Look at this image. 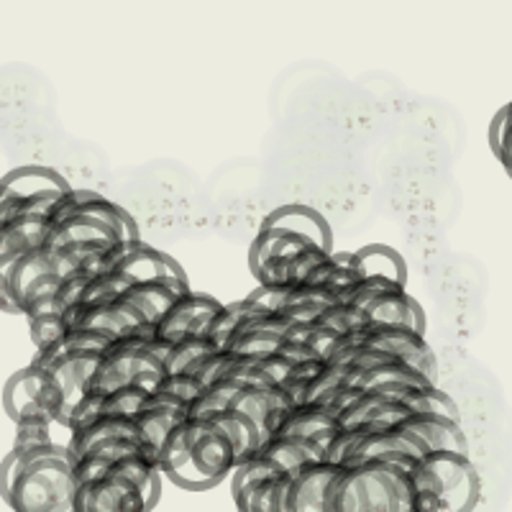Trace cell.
Listing matches in <instances>:
<instances>
[{
    "label": "cell",
    "mask_w": 512,
    "mask_h": 512,
    "mask_svg": "<svg viewBox=\"0 0 512 512\" xmlns=\"http://www.w3.org/2000/svg\"><path fill=\"white\" fill-rule=\"evenodd\" d=\"M0 495L21 512H75L77 477L70 446H13L0 464Z\"/></svg>",
    "instance_id": "cell-1"
},
{
    "label": "cell",
    "mask_w": 512,
    "mask_h": 512,
    "mask_svg": "<svg viewBox=\"0 0 512 512\" xmlns=\"http://www.w3.org/2000/svg\"><path fill=\"white\" fill-rule=\"evenodd\" d=\"M241 451L216 418H185L169 431L159 451L164 477L177 487L203 492L221 484L239 466Z\"/></svg>",
    "instance_id": "cell-2"
},
{
    "label": "cell",
    "mask_w": 512,
    "mask_h": 512,
    "mask_svg": "<svg viewBox=\"0 0 512 512\" xmlns=\"http://www.w3.org/2000/svg\"><path fill=\"white\" fill-rule=\"evenodd\" d=\"M413 459H369L344 464L328 497V512H413Z\"/></svg>",
    "instance_id": "cell-3"
},
{
    "label": "cell",
    "mask_w": 512,
    "mask_h": 512,
    "mask_svg": "<svg viewBox=\"0 0 512 512\" xmlns=\"http://www.w3.org/2000/svg\"><path fill=\"white\" fill-rule=\"evenodd\" d=\"M415 510L461 512L474 507L479 495V474L472 454L438 448L420 456L413 466Z\"/></svg>",
    "instance_id": "cell-4"
},
{
    "label": "cell",
    "mask_w": 512,
    "mask_h": 512,
    "mask_svg": "<svg viewBox=\"0 0 512 512\" xmlns=\"http://www.w3.org/2000/svg\"><path fill=\"white\" fill-rule=\"evenodd\" d=\"M3 408H6L8 418L13 423L34 418L64 420V423H70L75 405L67 397V392L62 390V384L57 382V377L47 367L31 361L29 367L16 372L6 382Z\"/></svg>",
    "instance_id": "cell-5"
},
{
    "label": "cell",
    "mask_w": 512,
    "mask_h": 512,
    "mask_svg": "<svg viewBox=\"0 0 512 512\" xmlns=\"http://www.w3.org/2000/svg\"><path fill=\"white\" fill-rule=\"evenodd\" d=\"M159 489L146 487L128 474L105 472L77 484L75 512H144L159 502Z\"/></svg>",
    "instance_id": "cell-6"
},
{
    "label": "cell",
    "mask_w": 512,
    "mask_h": 512,
    "mask_svg": "<svg viewBox=\"0 0 512 512\" xmlns=\"http://www.w3.org/2000/svg\"><path fill=\"white\" fill-rule=\"evenodd\" d=\"M344 464L320 459L290 469L277 484V512H328V497Z\"/></svg>",
    "instance_id": "cell-7"
},
{
    "label": "cell",
    "mask_w": 512,
    "mask_h": 512,
    "mask_svg": "<svg viewBox=\"0 0 512 512\" xmlns=\"http://www.w3.org/2000/svg\"><path fill=\"white\" fill-rule=\"evenodd\" d=\"M223 303H218L216 297L205 295V292H185L162 318L157 320V336L167 338V341H180L185 336H208L210 323L216 318Z\"/></svg>",
    "instance_id": "cell-8"
},
{
    "label": "cell",
    "mask_w": 512,
    "mask_h": 512,
    "mask_svg": "<svg viewBox=\"0 0 512 512\" xmlns=\"http://www.w3.org/2000/svg\"><path fill=\"white\" fill-rule=\"evenodd\" d=\"M292 328V320L280 310H254L231 336L226 349L241 356H264L280 349Z\"/></svg>",
    "instance_id": "cell-9"
},
{
    "label": "cell",
    "mask_w": 512,
    "mask_h": 512,
    "mask_svg": "<svg viewBox=\"0 0 512 512\" xmlns=\"http://www.w3.org/2000/svg\"><path fill=\"white\" fill-rule=\"evenodd\" d=\"M367 346L382 349L387 354H395L400 359H408L413 367L436 379V356L431 344L425 341L423 331H415L410 326H382V323H369L367 326Z\"/></svg>",
    "instance_id": "cell-10"
},
{
    "label": "cell",
    "mask_w": 512,
    "mask_h": 512,
    "mask_svg": "<svg viewBox=\"0 0 512 512\" xmlns=\"http://www.w3.org/2000/svg\"><path fill=\"white\" fill-rule=\"evenodd\" d=\"M369 323H382V326H410L415 331L425 333V313L420 303L410 295L408 285L395 282V285L384 287L382 292L364 305Z\"/></svg>",
    "instance_id": "cell-11"
},
{
    "label": "cell",
    "mask_w": 512,
    "mask_h": 512,
    "mask_svg": "<svg viewBox=\"0 0 512 512\" xmlns=\"http://www.w3.org/2000/svg\"><path fill=\"white\" fill-rule=\"evenodd\" d=\"M190 290L192 287L187 274H167V277H157V280L136 282L123 292V297L131 305H136L149 323H157Z\"/></svg>",
    "instance_id": "cell-12"
},
{
    "label": "cell",
    "mask_w": 512,
    "mask_h": 512,
    "mask_svg": "<svg viewBox=\"0 0 512 512\" xmlns=\"http://www.w3.org/2000/svg\"><path fill=\"white\" fill-rule=\"evenodd\" d=\"M52 231V216L41 213H24L0 221V264L13 262L16 256L44 246Z\"/></svg>",
    "instance_id": "cell-13"
},
{
    "label": "cell",
    "mask_w": 512,
    "mask_h": 512,
    "mask_svg": "<svg viewBox=\"0 0 512 512\" xmlns=\"http://www.w3.org/2000/svg\"><path fill=\"white\" fill-rule=\"evenodd\" d=\"M264 226L277 228V231L292 233V236H300V239H308L313 244L333 249L331 226H328V221L320 216L318 210L308 208V205H282V208L269 213Z\"/></svg>",
    "instance_id": "cell-14"
},
{
    "label": "cell",
    "mask_w": 512,
    "mask_h": 512,
    "mask_svg": "<svg viewBox=\"0 0 512 512\" xmlns=\"http://www.w3.org/2000/svg\"><path fill=\"white\" fill-rule=\"evenodd\" d=\"M72 185L59 175L52 167H39V164H26L3 177V195L0 205L11 203V200L34 198L44 192H70Z\"/></svg>",
    "instance_id": "cell-15"
},
{
    "label": "cell",
    "mask_w": 512,
    "mask_h": 512,
    "mask_svg": "<svg viewBox=\"0 0 512 512\" xmlns=\"http://www.w3.org/2000/svg\"><path fill=\"white\" fill-rule=\"evenodd\" d=\"M400 425L415 433L428 446V451L451 448V451H466L469 454V441L461 431L459 418H448V415L438 413H410Z\"/></svg>",
    "instance_id": "cell-16"
},
{
    "label": "cell",
    "mask_w": 512,
    "mask_h": 512,
    "mask_svg": "<svg viewBox=\"0 0 512 512\" xmlns=\"http://www.w3.org/2000/svg\"><path fill=\"white\" fill-rule=\"evenodd\" d=\"M361 277H390V280L405 282L408 285V264L402 254L392 246L369 244L356 251Z\"/></svg>",
    "instance_id": "cell-17"
},
{
    "label": "cell",
    "mask_w": 512,
    "mask_h": 512,
    "mask_svg": "<svg viewBox=\"0 0 512 512\" xmlns=\"http://www.w3.org/2000/svg\"><path fill=\"white\" fill-rule=\"evenodd\" d=\"M72 425L64 423V420H21L16 423V448H31V446H54V443H62V446H70L72 441Z\"/></svg>",
    "instance_id": "cell-18"
},
{
    "label": "cell",
    "mask_w": 512,
    "mask_h": 512,
    "mask_svg": "<svg viewBox=\"0 0 512 512\" xmlns=\"http://www.w3.org/2000/svg\"><path fill=\"white\" fill-rule=\"evenodd\" d=\"M218 351L216 341L210 336H185L180 341H175L172 351H169L167 361H164V374L167 372H187L198 364L200 359H205L208 354Z\"/></svg>",
    "instance_id": "cell-19"
},
{
    "label": "cell",
    "mask_w": 512,
    "mask_h": 512,
    "mask_svg": "<svg viewBox=\"0 0 512 512\" xmlns=\"http://www.w3.org/2000/svg\"><path fill=\"white\" fill-rule=\"evenodd\" d=\"M254 310H259V308L251 303L249 297H244V300H239V303L223 305V308L218 310L216 318H213V323H210V331H208V336L216 341L218 349H226L228 341H231V336L236 333V328L241 326V320L249 318Z\"/></svg>",
    "instance_id": "cell-20"
},
{
    "label": "cell",
    "mask_w": 512,
    "mask_h": 512,
    "mask_svg": "<svg viewBox=\"0 0 512 512\" xmlns=\"http://www.w3.org/2000/svg\"><path fill=\"white\" fill-rule=\"evenodd\" d=\"M489 146L502 167L507 169V175L512 177V100L502 105L489 123Z\"/></svg>",
    "instance_id": "cell-21"
},
{
    "label": "cell",
    "mask_w": 512,
    "mask_h": 512,
    "mask_svg": "<svg viewBox=\"0 0 512 512\" xmlns=\"http://www.w3.org/2000/svg\"><path fill=\"white\" fill-rule=\"evenodd\" d=\"M149 390H144L141 384H123L118 390L103 392V413L113 415H134L144 408Z\"/></svg>",
    "instance_id": "cell-22"
},
{
    "label": "cell",
    "mask_w": 512,
    "mask_h": 512,
    "mask_svg": "<svg viewBox=\"0 0 512 512\" xmlns=\"http://www.w3.org/2000/svg\"><path fill=\"white\" fill-rule=\"evenodd\" d=\"M323 367H326V359H318V356H313V359H305V361H300V364H295V367H292V372L287 374V379L282 382V387L290 392V397L297 402V405H300V402H305L308 387L313 384V379L323 372Z\"/></svg>",
    "instance_id": "cell-23"
},
{
    "label": "cell",
    "mask_w": 512,
    "mask_h": 512,
    "mask_svg": "<svg viewBox=\"0 0 512 512\" xmlns=\"http://www.w3.org/2000/svg\"><path fill=\"white\" fill-rule=\"evenodd\" d=\"M203 390H205V384L190 372H167L157 387V392L175 397V400L185 402V405H190V402L195 400Z\"/></svg>",
    "instance_id": "cell-24"
}]
</instances>
